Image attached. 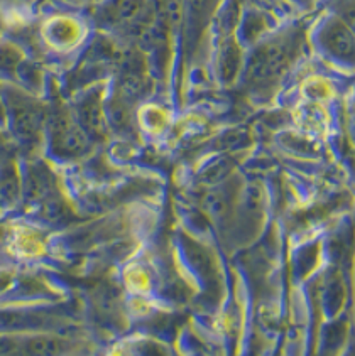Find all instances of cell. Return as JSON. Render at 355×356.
Here are the masks:
<instances>
[{
  "instance_id": "obj_1",
  "label": "cell",
  "mask_w": 355,
  "mask_h": 356,
  "mask_svg": "<svg viewBox=\"0 0 355 356\" xmlns=\"http://www.w3.org/2000/svg\"><path fill=\"white\" fill-rule=\"evenodd\" d=\"M296 54L294 39L284 38L267 42L252 54L247 68V78L252 85H271L290 68Z\"/></svg>"
},
{
  "instance_id": "obj_2",
  "label": "cell",
  "mask_w": 355,
  "mask_h": 356,
  "mask_svg": "<svg viewBox=\"0 0 355 356\" xmlns=\"http://www.w3.org/2000/svg\"><path fill=\"white\" fill-rule=\"evenodd\" d=\"M51 145L59 157H80L88 150V134L78 120L70 115H58L51 129Z\"/></svg>"
},
{
  "instance_id": "obj_3",
  "label": "cell",
  "mask_w": 355,
  "mask_h": 356,
  "mask_svg": "<svg viewBox=\"0 0 355 356\" xmlns=\"http://www.w3.org/2000/svg\"><path fill=\"white\" fill-rule=\"evenodd\" d=\"M320 41L330 56L340 61H355V34L342 19H333L326 24L320 34Z\"/></svg>"
},
{
  "instance_id": "obj_4",
  "label": "cell",
  "mask_w": 355,
  "mask_h": 356,
  "mask_svg": "<svg viewBox=\"0 0 355 356\" xmlns=\"http://www.w3.org/2000/svg\"><path fill=\"white\" fill-rule=\"evenodd\" d=\"M142 10V0H112L102 9L100 17L110 26H130L139 21Z\"/></svg>"
},
{
  "instance_id": "obj_5",
  "label": "cell",
  "mask_w": 355,
  "mask_h": 356,
  "mask_svg": "<svg viewBox=\"0 0 355 356\" xmlns=\"http://www.w3.org/2000/svg\"><path fill=\"white\" fill-rule=\"evenodd\" d=\"M78 124L83 127L88 136H104L106 118L104 106L98 97H88L81 102L78 106Z\"/></svg>"
},
{
  "instance_id": "obj_6",
  "label": "cell",
  "mask_w": 355,
  "mask_h": 356,
  "mask_svg": "<svg viewBox=\"0 0 355 356\" xmlns=\"http://www.w3.org/2000/svg\"><path fill=\"white\" fill-rule=\"evenodd\" d=\"M19 350L29 355H58L65 350V345L51 336H34L27 339L22 346H19Z\"/></svg>"
},
{
  "instance_id": "obj_7",
  "label": "cell",
  "mask_w": 355,
  "mask_h": 356,
  "mask_svg": "<svg viewBox=\"0 0 355 356\" xmlns=\"http://www.w3.org/2000/svg\"><path fill=\"white\" fill-rule=\"evenodd\" d=\"M42 124V115L39 110L34 108H22L21 112L15 115V129H17L19 136L26 138L36 137V134H39Z\"/></svg>"
},
{
  "instance_id": "obj_8",
  "label": "cell",
  "mask_w": 355,
  "mask_h": 356,
  "mask_svg": "<svg viewBox=\"0 0 355 356\" xmlns=\"http://www.w3.org/2000/svg\"><path fill=\"white\" fill-rule=\"evenodd\" d=\"M201 204H203L207 215L213 220H223L228 215V207H230L228 196L223 191H219V189L208 191L201 200Z\"/></svg>"
},
{
  "instance_id": "obj_9",
  "label": "cell",
  "mask_w": 355,
  "mask_h": 356,
  "mask_svg": "<svg viewBox=\"0 0 355 356\" xmlns=\"http://www.w3.org/2000/svg\"><path fill=\"white\" fill-rule=\"evenodd\" d=\"M51 183H53V176L45 168H36L31 171L29 179H27V191L29 196L34 200H42L51 193Z\"/></svg>"
},
{
  "instance_id": "obj_10",
  "label": "cell",
  "mask_w": 355,
  "mask_h": 356,
  "mask_svg": "<svg viewBox=\"0 0 355 356\" xmlns=\"http://www.w3.org/2000/svg\"><path fill=\"white\" fill-rule=\"evenodd\" d=\"M77 26L68 19H58L49 26V38L53 39L54 44L59 46H68L73 44V41L77 39Z\"/></svg>"
},
{
  "instance_id": "obj_11",
  "label": "cell",
  "mask_w": 355,
  "mask_h": 356,
  "mask_svg": "<svg viewBox=\"0 0 355 356\" xmlns=\"http://www.w3.org/2000/svg\"><path fill=\"white\" fill-rule=\"evenodd\" d=\"M17 191V179L14 176H3L2 181H0V197H3L6 201H14Z\"/></svg>"
},
{
  "instance_id": "obj_12",
  "label": "cell",
  "mask_w": 355,
  "mask_h": 356,
  "mask_svg": "<svg viewBox=\"0 0 355 356\" xmlns=\"http://www.w3.org/2000/svg\"><path fill=\"white\" fill-rule=\"evenodd\" d=\"M19 61H21V54L17 51L10 49V47H2L0 49V70L15 68Z\"/></svg>"
},
{
  "instance_id": "obj_13",
  "label": "cell",
  "mask_w": 355,
  "mask_h": 356,
  "mask_svg": "<svg viewBox=\"0 0 355 356\" xmlns=\"http://www.w3.org/2000/svg\"><path fill=\"white\" fill-rule=\"evenodd\" d=\"M342 21L345 22L355 34V0H352V2H347L345 6H343Z\"/></svg>"
},
{
  "instance_id": "obj_14",
  "label": "cell",
  "mask_w": 355,
  "mask_h": 356,
  "mask_svg": "<svg viewBox=\"0 0 355 356\" xmlns=\"http://www.w3.org/2000/svg\"><path fill=\"white\" fill-rule=\"evenodd\" d=\"M215 0H189V9H191L193 15H203L212 9Z\"/></svg>"
},
{
  "instance_id": "obj_15",
  "label": "cell",
  "mask_w": 355,
  "mask_h": 356,
  "mask_svg": "<svg viewBox=\"0 0 355 356\" xmlns=\"http://www.w3.org/2000/svg\"><path fill=\"white\" fill-rule=\"evenodd\" d=\"M349 134H350V138H352V142L355 144V112L349 118Z\"/></svg>"
}]
</instances>
